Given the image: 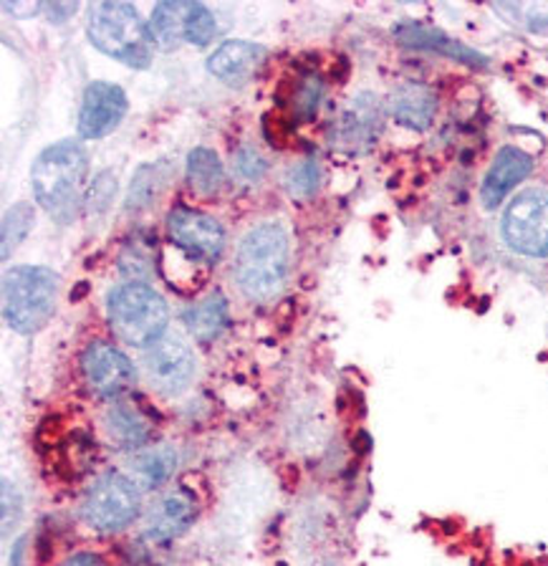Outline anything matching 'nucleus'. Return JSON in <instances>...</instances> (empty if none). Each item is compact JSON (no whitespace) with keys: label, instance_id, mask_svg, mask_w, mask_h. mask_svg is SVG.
<instances>
[{"label":"nucleus","instance_id":"obj_24","mask_svg":"<svg viewBox=\"0 0 548 566\" xmlns=\"http://www.w3.org/2000/svg\"><path fill=\"white\" fill-rule=\"evenodd\" d=\"M324 99V84L316 74H304L298 78V86L291 94V109L298 119H314L318 104Z\"/></svg>","mask_w":548,"mask_h":566},{"label":"nucleus","instance_id":"obj_32","mask_svg":"<svg viewBox=\"0 0 548 566\" xmlns=\"http://www.w3.org/2000/svg\"><path fill=\"white\" fill-rule=\"evenodd\" d=\"M46 6L41 3H3V11L6 13H13V15H35L39 11H43Z\"/></svg>","mask_w":548,"mask_h":566},{"label":"nucleus","instance_id":"obj_1","mask_svg":"<svg viewBox=\"0 0 548 566\" xmlns=\"http://www.w3.org/2000/svg\"><path fill=\"white\" fill-rule=\"evenodd\" d=\"M86 175L88 155L82 142H56V145L43 149L31 167L35 202L59 223H71L82 202H86Z\"/></svg>","mask_w":548,"mask_h":566},{"label":"nucleus","instance_id":"obj_11","mask_svg":"<svg viewBox=\"0 0 548 566\" xmlns=\"http://www.w3.org/2000/svg\"><path fill=\"white\" fill-rule=\"evenodd\" d=\"M384 109L382 102L371 92H361L344 106L339 119L334 122V145L351 155L369 153L382 135Z\"/></svg>","mask_w":548,"mask_h":566},{"label":"nucleus","instance_id":"obj_19","mask_svg":"<svg viewBox=\"0 0 548 566\" xmlns=\"http://www.w3.org/2000/svg\"><path fill=\"white\" fill-rule=\"evenodd\" d=\"M177 463H180V455L172 446H149L141 448L139 453L131 458L129 463V478L135 481L139 489L155 491L159 485L170 481L177 471Z\"/></svg>","mask_w":548,"mask_h":566},{"label":"nucleus","instance_id":"obj_12","mask_svg":"<svg viewBox=\"0 0 548 566\" xmlns=\"http://www.w3.org/2000/svg\"><path fill=\"white\" fill-rule=\"evenodd\" d=\"M127 114V94L117 84L94 82L86 86L78 109V135L84 139H102L119 127Z\"/></svg>","mask_w":548,"mask_h":566},{"label":"nucleus","instance_id":"obj_9","mask_svg":"<svg viewBox=\"0 0 548 566\" xmlns=\"http://www.w3.org/2000/svg\"><path fill=\"white\" fill-rule=\"evenodd\" d=\"M172 243L192 261L215 263L225 251V230L215 218L190 208H175L167 216Z\"/></svg>","mask_w":548,"mask_h":566},{"label":"nucleus","instance_id":"obj_26","mask_svg":"<svg viewBox=\"0 0 548 566\" xmlns=\"http://www.w3.org/2000/svg\"><path fill=\"white\" fill-rule=\"evenodd\" d=\"M493 8L528 31H548V3H503Z\"/></svg>","mask_w":548,"mask_h":566},{"label":"nucleus","instance_id":"obj_15","mask_svg":"<svg viewBox=\"0 0 548 566\" xmlns=\"http://www.w3.org/2000/svg\"><path fill=\"white\" fill-rule=\"evenodd\" d=\"M534 172V157L526 155L518 147H503L495 155L491 170L485 172L481 185V202L483 208L495 210L503 200L508 198L513 188H518L526 177Z\"/></svg>","mask_w":548,"mask_h":566},{"label":"nucleus","instance_id":"obj_20","mask_svg":"<svg viewBox=\"0 0 548 566\" xmlns=\"http://www.w3.org/2000/svg\"><path fill=\"white\" fill-rule=\"evenodd\" d=\"M190 11L192 3H182V0H165V3L155 6L149 29H152L155 43L159 49L172 51L180 43H188Z\"/></svg>","mask_w":548,"mask_h":566},{"label":"nucleus","instance_id":"obj_2","mask_svg":"<svg viewBox=\"0 0 548 566\" xmlns=\"http://www.w3.org/2000/svg\"><path fill=\"white\" fill-rule=\"evenodd\" d=\"M235 281L251 301H271L283 291L288 276V235L278 223L247 230L238 245Z\"/></svg>","mask_w":548,"mask_h":566},{"label":"nucleus","instance_id":"obj_33","mask_svg":"<svg viewBox=\"0 0 548 566\" xmlns=\"http://www.w3.org/2000/svg\"><path fill=\"white\" fill-rule=\"evenodd\" d=\"M78 11L76 3H53L49 6V13H51V21L56 23H64L68 15H74Z\"/></svg>","mask_w":548,"mask_h":566},{"label":"nucleus","instance_id":"obj_14","mask_svg":"<svg viewBox=\"0 0 548 566\" xmlns=\"http://www.w3.org/2000/svg\"><path fill=\"white\" fill-rule=\"evenodd\" d=\"M394 39L400 41L402 46L440 53V56L453 59V61H457V64H465V66H473V69H488L491 66L488 56H483L481 51L465 46L463 41H455L453 35H447L445 31L435 29V25L407 21V23L394 25Z\"/></svg>","mask_w":548,"mask_h":566},{"label":"nucleus","instance_id":"obj_17","mask_svg":"<svg viewBox=\"0 0 548 566\" xmlns=\"http://www.w3.org/2000/svg\"><path fill=\"white\" fill-rule=\"evenodd\" d=\"M389 106H392V117L400 122L402 127L422 132L430 127L432 119H435L438 94L424 84L407 82L394 88Z\"/></svg>","mask_w":548,"mask_h":566},{"label":"nucleus","instance_id":"obj_28","mask_svg":"<svg viewBox=\"0 0 548 566\" xmlns=\"http://www.w3.org/2000/svg\"><path fill=\"white\" fill-rule=\"evenodd\" d=\"M215 31L218 23L215 15L210 13V8L202 3H192L188 21V43H192V46H208V43L215 39Z\"/></svg>","mask_w":548,"mask_h":566},{"label":"nucleus","instance_id":"obj_7","mask_svg":"<svg viewBox=\"0 0 548 566\" xmlns=\"http://www.w3.org/2000/svg\"><path fill=\"white\" fill-rule=\"evenodd\" d=\"M503 238L510 251L528 259L548 255V192L524 190L508 202L503 212Z\"/></svg>","mask_w":548,"mask_h":566},{"label":"nucleus","instance_id":"obj_25","mask_svg":"<svg viewBox=\"0 0 548 566\" xmlns=\"http://www.w3.org/2000/svg\"><path fill=\"white\" fill-rule=\"evenodd\" d=\"M318 182H322V167H318L316 159H304L296 167H291L286 177L288 195L296 200H308L318 190Z\"/></svg>","mask_w":548,"mask_h":566},{"label":"nucleus","instance_id":"obj_22","mask_svg":"<svg viewBox=\"0 0 548 566\" xmlns=\"http://www.w3.org/2000/svg\"><path fill=\"white\" fill-rule=\"evenodd\" d=\"M188 180L200 195H215L225 180L220 157L208 147H194L188 155Z\"/></svg>","mask_w":548,"mask_h":566},{"label":"nucleus","instance_id":"obj_35","mask_svg":"<svg viewBox=\"0 0 548 566\" xmlns=\"http://www.w3.org/2000/svg\"><path fill=\"white\" fill-rule=\"evenodd\" d=\"M23 552H25V538H21V542H15L13 556H11V566H23Z\"/></svg>","mask_w":548,"mask_h":566},{"label":"nucleus","instance_id":"obj_5","mask_svg":"<svg viewBox=\"0 0 548 566\" xmlns=\"http://www.w3.org/2000/svg\"><path fill=\"white\" fill-rule=\"evenodd\" d=\"M106 316L112 332L129 347L149 349L165 336L170 324V306L145 283H124L106 296Z\"/></svg>","mask_w":548,"mask_h":566},{"label":"nucleus","instance_id":"obj_21","mask_svg":"<svg viewBox=\"0 0 548 566\" xmlns=\"http://www.w3.org/2000/svg\"><path fill=\"white\" fill-rule=\"evenodd\" d=\"M182 322L198 342L208 344L212 339H218V336L223 334L230 324L228 301L220 294H212L205 301H200V304L190 306L188 312L182 314Z\"/></svg>","mask_w":548,"mask_h":566},{"label":"nucleus","instance_id":"obj_10","mask_svg":"<svg viewBox=\"0 0 548 566\" xmlns=\"http://www.w3.org/2000/svg\"><path fill=\"white\" fill-rule=\"evenodd\" d=\"M194 352L180 336H162L145 354L147 377L157 392L167 397L182 395L194 377Z\"/></svg>","mask_w":548,"mask_h":566},{"label":"nucleus","instance_id":"obj_30","mask_svg":"<svg viewBox=\"0 0 548 566\" xmlns=\"http://www.w3.org/2000/svg\"><path fill=\"white\" fill-rule=\"evenodd\" d=\"M233 165H235V172L241 175L245 182H259L261 177L265 175V170H268V163H265V159L261 157L259 149H253L247 145L238 149Z\"/></svg>","mask_w":548,"mask_h":566},{"label":"nucleus","instance_id":"obj_34","mask_svg":"<svg viewBox=\"0 0 548 566\" xmlns=\"http://www.w3.org/2000/svg\"><path fill=\"white\" fill-rule=\"evenodd\" d=\"M61 566H106L102 562V556L96 554H88V552H82V554H74L71 559H66Z\"/></svg>","mask_w":548,"mask_h":566},{"label":"nucleus","instance_id":"obj_4","mask_svg":"<svg viewBox=\"0 0 548 566\" xmlns=\"http://www.w3.org/2000/svg\"><path fill=\"white\" fill-rule=\"evenodd\" d=\"M59 273L46 265H18L3 276V318L8 329L31 336L56 312Z\"/></svg>","mask_w":548,"mask_h":566},{"label":"nucleus","instance_id":"obj_6","mask_svg":"<svg viewBox=\"0 0 548 566\" xmlns=\"http://www.w3.org/2000/svg\"><path fill=\"white\" fill-rule=\"evenodd\" d=\"M139 506V485L129 475L104 473L84 493L82 518L99 534H117L135 524Z\"/></svg>","mask_w":548,"mask_h":566},{"label":"nucleus","instance_id":"obj_18","mask_svg":"<svg viewBox=\"0 0 548 566\" xmlns=\"http://www.w3.org/2000/svg\"><path fill=\"white\" fill-rule=\"evenodd\" d=\"M104 428L122 450H141L152 440V422L135 402H114L104 415Z\"/></svg>","mask_w":548,"mask_h":566},{"label":"nucleus","instance_id":"obj_29","mask_svg":"<svg viewBox=\"0 0 548 566\" xmlns=\"http://www.w3.org/2000/svg\"><path fill=\"white\" fill-rule=\"evenodd\" d=\"M114 192H117V177H114L109 170H104L94 177V185L88 188L86 202L92 212H104L109 208V202L114 200Z\"/></svg>","mask_w":548,"mask_h":566},{"label":"nucleus","instance_id":"obj_3","mask_svg":"<svg viewBox=\"0 0 548 566\" xmlns=\"http://www.w3.org/2000/svg\"><path fill=\"white\" fill-rule=\"evenodd\" d=\"M88 39L106 56L122 61L131 69H147L155 53L152 29L141 21L129 3H96L86 21Z\"/></svg>","mask_w":548,"mask_h":566},{"label":"nucleus","instance_id":"obj_31","mask_svg":"<svg viewBox=\"0 0 548 566\" xmlns=\"http://www.w3.org/2000/svg\"><path fill=\"white\" fill-rule=\"evenodd\" d=\"M21 518V495L11 481H3V534H11V528Z\"/></svg>","mask_w":548,"mask_h":566},{"label":"nucleus","instance_id":"obj_13","mask_svg":"<svg viewBox=\"0 0 548 566\" xmlns=\"http://www.w3.org/2000/svg\"><path fill=\"white\" fill-rule=\"evenodd\" d=\"M198 518V501L188 489L165 493L145 518V538L149 544H170L188 531Z\"/></svg>","mask_w":548,"mask_h":566},{"label":"nucleus","instance_id":"obj_23","mask_svg":"<svg viewBox=\"0 0 548 566\" xmlns=\"http://www.w3.org/2000/svg\"><path fill=\"white\" fill-rule=\"evenodd\" d=\"M35 212L29 202H15V206L3 216V261L11 259L13 248L29 235L33 228Z\"/></svg>","mask_w":548,"mask_h":566},{"label":"nucleus","instance_id":"obj_8","mask_svg":"<svg viewBox=\"0 0 548 566\" xmlns=\"http://www.w3.org/2000/svg\"><path fill=\"white\" fill-rule=\"evenodd\" d=\"M88 389L102 400H117L137 382V369L119 347L109 342H92L82 357Z\"/></svg>","mask_w":548,"mask_h":566},{"label":"nucleus","instance_id":"obj_16","mask_svg":"<svg viewBox=\"0 0 548 566\" xmlns=\"http://www.w3.org/2000/svg\"><path fill=\"white\" fill-rule=\"evenodd\" d=\"M265 49L251 41H225L210 53L208 71L228 86H245L259 74Z\"/></svg>","mask_w":548,"mask_h":566},{"label":"nucleus","instance_id":"obj_27","mask_svg":"<svg viewBox=\"0 0 548 566\" xmlns=\"http://www.w3.org/2000/svg\"><path fill=\"white\" fill-rule=\"evenodd\" d=\"M159 185H162V180H159V165L141 167V170L135 177V182H131V190H129V198H127V210L147 208L157 195Z\"/></svg>","mask_w":548,"mask_h":566}]
</instances>
